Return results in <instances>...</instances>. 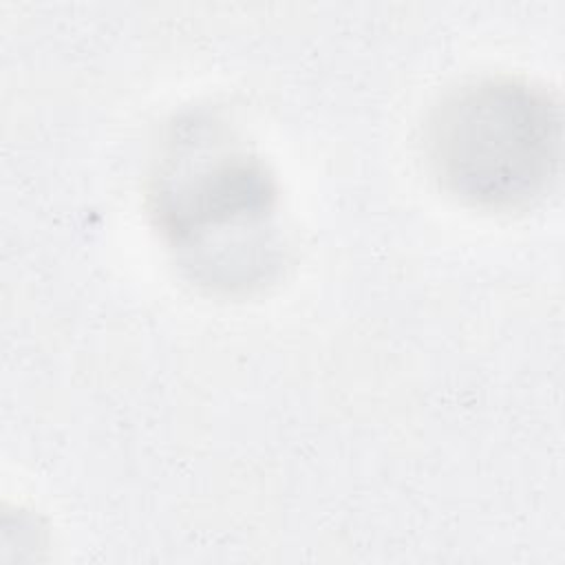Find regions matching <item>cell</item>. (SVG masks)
Returning <instances> with one entry per match:
<instances>
[{"mask_svg": "<svg viewBox=\"0 0 565 565\" xmlns=\"http://www.w3.org/2000/svg\"><path fill=\"white\" fill-rule=\"evenodd\" d=\"M424 146L435 179L459 201L490 212L525 210L558 179L561 108L532 82L475 79L433 108Z\"/></svg>", "mask_w": 565, "mask_h": 565, "instance_id": "7a4b0ae2", "label": "cell"}, {"mask_svg": "<svg viewBox=\"0 0 565 565\" xmlns=\"http://www.w3.org/2000/svg\"><path fill=\"white\" fill-rule=\"evenodd\" d=\"M274 174L223 126L174 130L150 188V210L181 265L201 285L249 289L276 269Z\"/></svg>", "mask_w": 565, "mask_h": 565, "instance_id": "6da1fadb", "label": "cell"}]
</instances>
